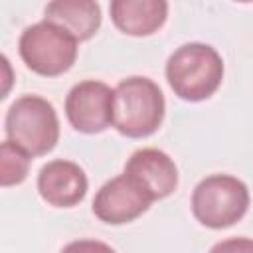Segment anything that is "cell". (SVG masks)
<instances>
[{
    "label": "cell",
    "mask_w": 253,
    "mask_h": 253,
    "mask_svg": "<svg viewBox=\"0 0 253 253\" xmlns=\"http://www.w3.org/2000/svg\"><path fill=\"white\" fill-rule=\"evenodd\" d=\"M164 75L178 99L200 103L219 89L223 81V59L210 43L190 42L174 49L166 61Z\"/></svg>",
    "instance_id": "cell-1"
},
{
    "label": "cell",
    "mask_w": 253,
    "mask_h": 253,
    "mask_svg": "<svg viewBox=\"0 0 253 253\" xmlns=\"http://www.w3.org/2000/svg\"><path fill=\"white\" fill-rule=\"evenodd\" d=\"M113 126L126 138L154 134L166 113L162 89L148 77L132 75L121 79L113 89Z\"/></svg>",
    "instance_id": "cell-2"
},
{
    "label": "cell",
    "mask_w": 253,
    "mask_h": 253,
    "mask_svg": "<svg viewBox=\"0 0 253 253\" xmlns=\"http://www.w3.org/2000/svg\"><path fill=\"white\" fill-rule=\"evenodd\" d=\"M4 132L8 140L24 148L30 156H43L59 140V119L47 99L22 95L6 111Z\"/></svg>",
    "instance_id": "cell-3"
},
{
    "label": "cell",
    "mask_w": 253,
    "mask_h": 253,
    "mask_svg": "<svg viewBox=\"0 0 253 253\" xmlns=\"http://www.w3.org/2000/svg\"><path fill=\"white\" fill-rule=\"evenodd\" d=\"M249 202L245 182L231 174H211L196 184L192 192V213L208 229H225L243 219Z\"/></svg>",
    "instance_id": "cell-4"
},
{
    "label": "cell",
    "mask_w": 253,
    "mask_h": 253,
    "mask_svg": "<svg viewBox=\"0 0 253 253\" xmlns=\"http://www.w3.org/2000/svg\"><path fill=\"white\" fill-rule=\"evenodd\" d=\"M77 40L63 28L42 20L28 26L18 40V53L26 67L42 77L69 71L77 59Z\"/></svg>",
    "instance_id": "cell-5"
},
{
    "label": "cell",
    "mask_w": 253,
    "mask_h": 253,
    "mask_svg": "<svg viewBox=\"0 0 253 253\" xmlns=\"http://www.w3.org/2000/svg\"><path fill=\"white\" fill-rule=\"evenodd\" d=\"M115 91L95 79L75 83L65 97V117L69 125L83 134H97L113 125Z\"/></svg>",
    "instance_id": "cell-6"
},
{
    "label": "cell",
    "mask_w": 253,
    "mask_h": 253,
    "mask_svg": "<svg viewBox=\"0 0 253 253\" xmlns=\"http://www.w3.org/2000/svg\"><path fill=\"white\" fill-rule=\"evenodd\" d=\"M150 204L152 200L144 194V190L123 172L107 180L97 190L91 210L99 221L107 225H123L148 211Z\"/></svg>",
    "instance_id": "cell-7"
},
{
    "label": "cell",
    "mask_w": 253,
    "mask_h": 253,
    "mask_svg": "<svg viewBox=\"0 0 253 253\" xmlns=\"http://www.w3.org/2000/svg\"><path fill=\"white\" fill-rule=\"evenodd\" d=\"M125 174L156 202L172 196L178 188V168L160 148H138L125 162Z\"/></svg>",
    "instance_id": "cell-8"
},
{
    "label": "cell",
    "mask_w": 253,
    "mask_h": 253,
    "mask_svg": "<svg viewBox=\"0 0 253 253\" xmlns=\"http://www.w3.org/2000/svg\"><path fill=\"white\" fill-rule=\"evenodd\" d=\"M36 186L47 206L73 208L83 202L89 188V180L79 164L55 158L40 168Z\"/></svg>",
    "instance_id": "cell-9"
},
{
    "label": "cell",
    "mask_w": 253,
    "mask_h": 253,
    "mask_svg": "<svg viewBox=\"0 0 253 253\" xmlns=\"http://www.w3.org/2000/svg\"><path fill=\"white\" fill-rule=\"evenodd\" d=\"M113 26L125 36L146 38L156 34L168 18V0H111Z\"/></svg>",
    "instance_id": "cell-10"
},
{
    "label": "cell",
    "mask_w": 253,
    "mask_h": 253,
    "mask_svg": "<svg viewBox=\"0 0 253 253\" xmlns=\"http://www.w3.org/2000/svg\"><path fill=\"white\" fill-rule=\"evenodd\" d=\"M43 20L63 28L77 42H87L99 32L103 16L97 0H49Z\"/></svg>",
    "instance_id": "cell-11"
},
{
    "label": "cell",
    "mask_w": 253,
    "mask_h": 253,
    "mask_svg": "<svg viewBox=\"0 0 253 253\" xmlns=\"http://www.w3.org/2000/svg\"><path fill=\"white\" fill-rule=\"evenodd\" d=\"M30 156L24 148L14 144L12 140H4L0 146V182L4 188L18 186L28 178L30 172Z\"/></svg>",
    "instance_id": "cell-12"
},
{
    "label": "cell",
    "mask_w": 253,
    "mask_h": 253,
    "mask_svg": "<svg viewBox=\"0 0 253 253\" xmlns=\"http://www.w3.org/2000/svg\"><path fill=\"white\" fill-rule=\"evenodd\" d=\"M219 249H245V251H253V241L241 237V239H231V241H223V243H217L213 245V251H219Z\"/></svg>",
    "instance_id": "cell-13"
},
{
    "label": "cell",
    "mask_w": 253,
    "mask_h": 253,
    "mask_svg": "<svg viewBox=\"0 0 253 253\" xmlns=\"http://www.w3.org/2000/svg\"><path fill=\"white\" fill-rule=\"evenodd\" d=\"M233 2H241V4H247V2H253V0H233Z\"/></svg>",
    "instance_id": "cell-14"
}]
</instances>
